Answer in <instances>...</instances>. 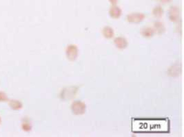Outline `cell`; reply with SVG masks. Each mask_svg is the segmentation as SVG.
<instances>
[{"mask_svg":"<svg viewBox=\"0 0 184 137\" xmlns=\"http://www.w3.org/2000/svg\"><path fill=\"white\" fill-rule=\"evenodd\" d=\"M77 50L76 46H74V45H70L69 47H68L67 49V56L69 57V59L70 60H75L76 58L77 54H73V52Z\"/></svg>","mask_w":184,"mask_h":137,"instance_id":"obj_1","label":"cell"},{"mask_svg":"<svg viewBox=\"0 0 184 137\" xmlns=\"http://www.w3.org/2000/svg\"><path fill=\"white\" fill-rule=\"evenodd\" d=\"M115 42L117 47L122 48H122H125V46L127 45L126 40L124 39H123V38H117V39H115Z\"/></svg>","mask_w":184,"mask_h":137,"instance_id":"obj_2","label":"cell"},{"mask_svg":"<svg viewBox=\"0 0 184 137\" xmlns=\"http://www.w3.org/2000/svg\"><path fill=\"white\" fill-rule=\"evenodd\" d=\"M104 34L105 37L106 38H111L114 35V32H113V30H112L110 27H105L104 29Z\"/></svg>","mask_w":184,"mask_h":137,"instance_id":"obj_3","label":"cell"},{"mask_svg":"<svg viewBox=\"0 0 184 137\" xmlns=\"http://www.w3.org/2000/svg\"><path fill=\"white\" fill-rule=\"evenodd\" d=\"M145 31V34H143V35H144L145 37H151L152 35V32L153 31L152 30H151L150 28H146Z\"/></svg>","mask_w":184,"mask_h":137,"instance_id":"obj_4","label":"cell"}]
</instances>
